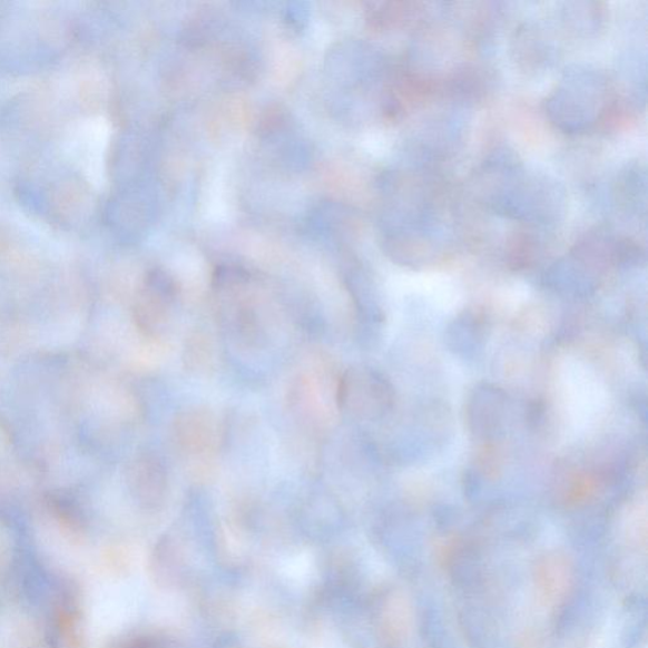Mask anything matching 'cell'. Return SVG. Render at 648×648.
I'll list each match as a JSON object with an SVG mask.
<instances>
[{
    "label": "cell",
    "mask_w": 648,
    "mask_h": 648,
    "mask_svg": "<svg viewBox=\"0 0 648 648\" xmlns=\"http://www.w3.org/2000/svg\"><path fill=\"white\" fill-rule=\"evenodd\" d=\"M609 85L603 72L576 65L564 71L546 110L561 131L581 134L599 122L608 109Z\"/></svg>",
    "instance_id": "6da1fadb"
},
{
    "label": "cell",
    "mask_w": 648,
    "mask_h": 648,
    "mask_svg": "<svg viewBox=\"0 0 648 648\" xmlns=\"http://www.w3.org/2000/svg\"><path fill=\"white\" fill-rule=\"evenodd\" d=\"M394 391L387 379L366 366H355L342 374L337 385V405L342 413L359 421L382 419L392 410Z\"/></svg>",
    "instance_id": "7a4b0ae2"
},
{
    "label": "cell",
    "mask_w": 648,
    "mask_h": 648,
    "mask_svg": "<svg viewBox=\"0 0 648 648\" xmlns=\"http://www.w3.org/2000/svg\"><path fill=\"white\" fill-rule=\"evenodd\" d=\"M178 288L173 277L160 268L148 273L144 291L135 307L137 327L148 336H156L171 317Z\"/></svg>",
    "instance_id": "3957f363"
},
{
    "label": "cell",
    "mask_w": 648,
    "mask_h": 648,
    "mask_svg": "<svg viewBox=\"0 0 648 648\" xmlns=\"http://www.w3.org/2000/svg\"><path fill=\"white\" fill-rule=\"evenodd\" d=\"M505 400L507 396L501 389L492 385H481L475 389L468 406L472 432H475L478 436H493L501 429Z\"/></svg>",
    "instance_id": "277c9868"
},
{
    "label": "cell",
    "mask_w": 648,
    "mask_h": 648,
    "mask_svg": "<svg viewBox=\"0 0 648 648\" xmlns=\"http://www.w3.org/2000/svg\"><path fill=\"white\" fill-rule=\"evenodd\" d=\"M128 484L140 501L159 503L169 487L168 472L159 458L145 453L129 467Z\"/></svg>",
    "instance_id": "5b68a950"
},
{
    "label": "cell",
    "mask_w": 648,
    "mask_h": 648,
    "mask_svg": "<svg viewBox=\"0 0 648 648\" xmlns=\"http://www.w3.org/2000/svg\"><path fill=\"white\" fill-rule=\"evenodd\" d=\"M215 419L206 411L193 410L180 414L177 438L183 446L194 452L205 451L215 441Z\"/></svg>",
    "instance_id": "8992f818"
},
{
    "label": "cell",
    "mask_w": 648,
    "mask_h": 648,
    "mask_svg": "<svg viewBox=\"0 0 648 648\" xmlns=\"http://www.w3.org/2000/svg\"><path fill=\"white\" fill-rule=\"evenodd\" d=\"M484 340L485 323L472 312L461 314L448 331V344L459 355H474L483 346Z\"/></svg>",
    "instance_id": "52a82bcc"
},
{
    "label": "cell",
    "mask_w": 648,
    "mask_h": 648,
    "mask_svg": "<svg viewBox=\"0 0 648 648\" xmlns=\"http://www.w3.org/2000/svg\"><path fill=\"white\" fill-rule=\"evenodd\" d=\"M248 279L247 272L243 267L233 265H222L217 267L215 275H213V284L216 288L226 289Z\"/></svg>",
    "instance_id": "ba28073f"
}]
</instances>
